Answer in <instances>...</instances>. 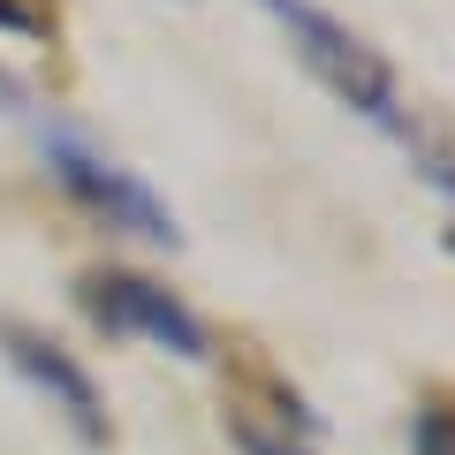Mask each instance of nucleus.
I'll use <instances>...</instances> for the list:
<instances>
[{
  "label": "nucleus",
  "instance_id": "obj_6",
  "mask_svg": "<svg viewBox=\"0 0 455 455\" xmlns=\"http://www.w3.org/2000/svg\"><path fill=\"white\" fill-rule=\"evenodd\" d=\"M410 455H455V403L410 410Z\"/></svg>",
  "mask_w": 455,
  "mask_h": 455
},
{
  "label": "nucleus",
  "instance_id": "obj_7",
  "mask_svg": "<svg viewBox=\"0 0 455 455\" xmlns=\"http://www.w3.org/2000/svg\"><path fill=\"white\" fill-rule=\"evenodd\" d=\"M53 8L46 0H0V38H46Z\"/></svg>",
  "mask_w": 455,
  "mask_h": 455
},
{
  "label": "nucleus",
  "instance_id": "obj_2",
  "mask_svg": "<svg viewBox=\"0 0 455 455\" xmlns=\"http://www.w3.org/2000/svg\"><path fill=\"white\" fill-rule=\"evenodd\" d=\"M76 304H84V319H92L99 334H145V341H160L167 357H182V364L212 357L205 319H197L175 289L130 274V266H92V274L76 281Z\"/></svg>",
  "mask_w": 455,
  "mask_h": 455
},
{
  "label": "nucleus",
  "instance_id": "obj_3",
  "mask_svg": "<svg viewBox=\"0 0 455 455\" xmlns=\"http://www.w3.org/2000/svg\"><path fill=\"white\" fill-rule=\"evenodd\" d=\"M46 167H53V182H61V190L76 197L84 212H99L107 228H130V235H145V243H167V251L182 243L175 212H167L160 197H152L145 182L130 175V167H114L107 152H92L84 137H68V130H46Z\"/></svg>",
  "mask_w": 455,
  "mask_h": 455
},
{
  "label": "nucleus",
  "instance_id": "obj_5",
  "mask_svg": "<svg viewBox=\"0 0 455 455\" xmlns=\"http://www.w3.org/2000/svg\"><path fill=\"white\" fill-rule=\"evenodd\" d=\"M228 440L243 455H311V440L281 433L274 418H259V410H243V403H228Z\"/></svg>",
  "mask_w": 455,
  "mask_h": 455
},
{
  "label": "nucleus",
  "instance_id": "obj_4",
  "mask_svg": "<svg viewBox=\"0 0 455 455\" xmlns=\"http://www.w3.org/2000/svg\"><path fill=\"white\" fill-rule=\"evenodd\" d=\"M0 357H8V364H16V372H23V379H31V387L53 403V410H61L68 425H76L84 448H107V440H114L107 403H99L92 372H84V364L68 357L53 334H38V326H23V319H0Z\"/></svg>",
  "mask_w": 455,
  "mask_h": 455
},
{
  "label": "nucleus",
  "instance_id": "obj_1",
  "mask_svg": "<svg viewBox=\"0 0 455 455\" xmlns=\"http://www.w3.org/2000/svg\"><path fill=\"white\" fill-rule=\"evenodd\" d=\"M251 8L274 16V31L289 38V53H296V61H304L349 114H357V122H372V130L387 137V145L403 152V160L418 167L440 197H455V145L425 130V114L403 99V76L387 68V53L364 46L341 16H326L319 0H251Z\"/></svg>",
  "mask_w": 455,
  "mask_h": 455
}]
</instances>
